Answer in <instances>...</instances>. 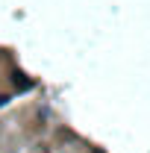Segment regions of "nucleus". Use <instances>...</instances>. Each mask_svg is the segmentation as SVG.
<instances>
[{
	"instance_id": "1",
	"label": "nucleus",
	"mask_w": 150,
	"mask_h": 153,
	"mask_svg": "<svg viewBox=\"0 0 150 153\" xmlns=\"http://www.w3.org/2000/svg\"><path fill=\"white\" fill-rule=\"evenodd\" d=\"M97 153H100V150H97Z\"/></svg>"
}]
</instances>
